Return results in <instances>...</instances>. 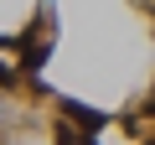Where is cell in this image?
Returning a JSON list of instances; mask_svg holds the SVG:
<instances>
[{"label":"cell","instance_id":"6da1fadb","mask_svg":"<svg viewBox=\"0 0 155 145\" xmlns=\"http://www.w3.org/2000/svg\"><path fill=\"white\" fill-rule=\"evenodd\" d=\"M62 114H72L88 135H93V130H104V114H98V109H83V104H72V99H62Z\"/></svg>","mask_w":155,"mask_h":145},{"label":"cell","instance_id":"7a4b0ae2","mask_svg":"<svg viewBox=\"0 0 155 145\" xmlns=\"http://www.w3.org/2000/svg\"><path fill=\"white\" fill-rule=\"evenodd\" d=\"M16 83V67H5V62H0V88H11Z\"/></svg>","mask_w":155,"mask_h":145}]
</instances>
